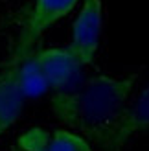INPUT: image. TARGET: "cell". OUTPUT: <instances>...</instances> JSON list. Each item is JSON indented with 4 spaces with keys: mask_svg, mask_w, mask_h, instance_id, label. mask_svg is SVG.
Here are the masks:
<instances>
[{
    "mask_svg": "<svg viewBox=\"0 0 149 151\" xmlns=\"http://www.w3.org/2000/svg\"><path fill=\"white\" fill-rule=\"evenodd\" d=\"M103 29V6L101 0H83V6L72 24V39L68 48L83 65H92L100 48Z\"/></svg>",
    "mask_w": 149,
    "mask_h": 151,
    "instance_id": "3",
    "label": "cell"
},
{
    "mask_svg": "<svg viewBox=\"0 0 149 151\" xmlns=\"http://www.w3.org/2000/svg\"><path fill=\"white\" fill-rule=\"evenodd\" d=\"M77 2L79 0H35L32 15L22 29V35L19 37V44L11 61L20 63L32 55L33 44L42 37V33L74 11Z\"/></svg>",
    "mask_w": 149,
    "mask_h": 151,
    "instance_id": "2",
    "label": "cell"
},
{
    "mask_svg": "<svg viewBox=\"0 0 149 151\" xmlns=\"http://www.w3.org/2000/svg\"><path fill=\"white\" fill-rule=\"evenodd\" d=\"M149 129V85L133 100L116 125L103 137L98 144L101 151H122L127 140L138 133Z\"/></svg>",
    "mask_w": 149,
    "mask_h": 151,
    "instance_id": "4",
    "label": "cell"
},
{
    "mask_svg": "<svg viewBox=\"0 0 149 151\" xmlns=\"http://www.w3.org/2000/svg\"><path fill=\"white\" fill-rule=\"evenodd\" d=\"M19 146L24 151H92L90 144L70 129H42L33 127L19 137Z\"/></svg>",
    "mask_w": 149,
    "mask_h": 151,
    "instance_id": "6",
    "label": "cell"
},
{
    "mask_svg": "<svg viewBox=\"0 0 149 151\" xmlns=\"http://www.w3.org/2000/svg\"><path fill=\"white\" fill-rule=\"evenodd\" d=\"M33 59L39 66L41 74L44 76L50 88L61 90L68 87L76 79V76L81 68V63L76 55L70 52L68 46H57V48H46L33 54Z\"/></svg>",
    "mask_w": 149,
    "mask_h": 151,
    "instance_id": "5",
    "label": "cell"
},
{
    "mask_svg": "<svg viewBox=\"0 0 149 151\" xmlns=\"http://www.w3.org/2000/svg\"><path fill=\"white\" fill-rule=\"evenodd\" d=\"M19 66L20 63L9 61L0 72V137L13 127L24 107L26 98L20 88Z\"/></svg>",
    "mask_w": 149,
    "mask_h": 151,
    "instance_id": "7",
    "label": "cell"
},
{
    "mask_svg": "<svg viewBox=\"0 0 149 151\" xmlns=\"http://www.w3.org/2000/svg\"><path fill=\"white\" fill-rule=\"evenodd\" d=\"M19 78H20V88L24 92V98H37L42 96L50 88L44 76L41 74L39 66H37L33 54L26 57L24 61H20L19 66Z\"/></svg>",
    "mask_w": 149,
    "mask_h": 151,
    "instance_id": "8",
    "label": "cell"
},
{
    "mask_svg": "<svg viewBox=\"0 0 149 151\" xmlns=\"http://www.w3.org/2000/svg\"><path fill=\"white\" fill-rule=\"evenodd\" d=\"M136 78V74L94 76L77 90L57 92L52 98V112L87 142L98 144L127 109Z\"/></svg>",
    "mask_w": 149,
    "mask_h": 151,
    "instance_id": "1",
    "label": "cell"
}]
</instances>
